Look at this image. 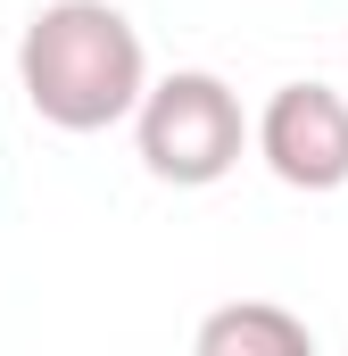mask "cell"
<instances>
[{
  "instance_id": "1",
  "label": "cell",
  "mask_w": 348,
  "mask_h": 356,
  "mask_svg": "<svg viewBox=\"0 0 348 356\" xmlns=\"http://www.w3.org/2000/svg\"><path fill=\"white\" fill-rule=\"evenodd\" d=\"M17 91L58 133H108L141 108L150 50L116 0H50L17 42Z\"/></svg>"
},
{
  "instance_id": "2",
  "label": "cell",
  "mask_w": 348,
  "mask_h": 356,
  "mask_svg": "<svg viewBox=\"0 0 348 356\" xmlns=\"http://www.w3.org/2000/svg\"><path fill=\"white\" fill-rule=\"evenodd\" d=\"M133 141H141V166L174 191H207L241 166V149L258 141V124L241 116V91L207 67H174L166 83L141 91L133 108Z\"/></svg>"
},
{
  "instance_id": "3",
  "label": "cell",
  "mask_w": 348,
  "mask_h": 356,
  "mask_svg": "<svg viewBox=\"0 0 348 356\" xmlns=\"http://www.w3.org/2000/svg\"><path fill=\"white\" fill-rule=\"evenodd\" d=\"M258 158L290 191H340L348 182V99L332 83H282L258 108Z\"/></svg>"
},
{
  "instance_id": "4",
  "label": "cell",
  "mask_w": 348,
  "mask_h": 356,
  "mask_svg": "<svg viewBox=\"0 0 348 356\" xmlns=\"http://www.w3.org/2000/svg\"><path fill=\"white\" fill-rule=\"evenodd\" d=\"M315 348V332L290 315V307H216L207 323H199V356H307Z\"/></svg>"
}]
</instances>
